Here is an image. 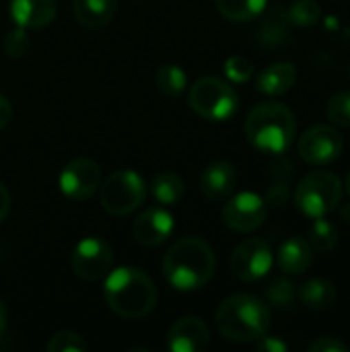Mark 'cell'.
<instances>
[{"mask_svg":"<svg viewBox=\"0 0 350 352\" xmlns=\"http://www.w3.org/2000/svg\"><path fill=\"white\" fill-rule=\"evenodd\" d=\"M217 258L212 248L200 237H184L175 241L163 258V276L175 291H198L206 287L215 274Z\"/></svg>","mask_w":350,"mask_h":352,"instance_id":"6da1fadb","label":"cell"},{"mask_svg":"<svg viewBox=\"0 0 350 352\" xmlns=\"http://www.w3.org/2000/svg\"><path fill=\"white\" fill-rule=\"evenodd\" d=\"M103 297L107 307L124 320H140L157 305V289L153 280L132 266H120L105 276Z\"/></svg>","mask_w":350,"mask_h":352,"instance_id":"7a4b0ae2","label":"cell"},{"mask_svg":"<svg viewBox=\"0 0 350 352\" xmlns=\"http://www.w3.org/2000/svg\"><path fill=\"white\" fill-rule=\"evenodd\" d=\"M215 324L219 334L237 344L256 342L270 328V309L254 295L227 297L215 311Z\"/></svg>","mask_w":350,"mask_h":352,"instance_id":"3957f363","label":"cell"},{"mask_svg":"<svg viewBox=\"0 0 350 352\" xmlns=\"http://www.w3.org/2000/svg\"><path fill=\"white\" fill-rule=\"evenodd\" d=\"M295 113L276 101L258 103L245 118L248 142L268 155H283L295 138Z\"/></svg>","mask_w":350,"mask_h":352,"instance_id":"277c9868","label":"cell"},{"mask_svg":"<svg viewBox=\"0 0 350 352\" xmlns=\"http://www.w3.org/2000/svg\"><path fill=\"white\" fill-rule=\"evenodd\" d=\"M188 103L196 116L208 122H225L235 116L239 97L235 89L219 76L198 78L188 95Z\"/></svg>","mask_w":350,"mask_h":352,"instance_id":"5b68a950","label":"cell"},{"mask_svg":"<svg viewBox=\"0 0 350 352\" xmlns=\"http://www.w3.org/2000/svg\"><path fill=\"white\" fill-rule=\"evenodd\" d=\"M99 204L111 217L134 212L146 198V182L134 169H120L107 175L99 186Z\"/></svg>","mask_w":350,"mask_h":352,"instance_id":"8992f818","label":"cell"},{"mask_svg":"<svg viewBox=\"0 0 350 352\" xmlns=\"http://www.w3.org/2000/svg\"><path fill=\"white\" fill-rule=\"evenodd\" d=\"M342 202V184L332 171H311L307 173L295 192L297 208L309 217L320 219L330 214Z\"/></svg>","mask_w":350,"mask_h":352,"instance_id":"52a82bcc","label":"cell"},{"mask_svg":"<svg viewBox=\"0 0 350 352\" xmlns=\"http://www.w3.org/2000/svg\"><path fill=\"white\" fill-rule=\"evenodd\" d=\"M111 266L113 252L109 243L99 237H87L78 241L70 254V268L85 283H97L105 278Z\"/></svg>","mask_w":350,"mask_h":352,"instance_id":"ba28073f","label":"cell"},{"mask_svg":"<svg viewBox=\"0 0 350 352\" xmlns=\"http://www.w3.org/2000/svg\"><path fill=\"white\" fill-rule=\"evenodd\" d=\"M229 264H231V272L235 278L243 283H256L270 272L274 264V254L268 241L252 237V239L241 241L233 250Z\"/></svg>","mask_w":350,"mask_h":352,"instance_id":"9c48e42d","label":"cell"},{"mask_svg":"<svg viewBox=\"0 0 350 352\" xmlns=\"http://www.w3.org/2000/svg\"><path fill=\"white\" fill-rule=\"evenodd\" d=\"M60 192L70 200H87L101 186V169L93 159L78 157L64 165L58 179Z\"/></svg>","mask_w":350,"mask_h":352,"instance_id":"30bf717a","label":"cell"},{"mask_svg":"<svg viewBox=\"0 0 350 352\" xmlns=\"http://www.w3.org/2000/svg\"><path fill=\"white\" fill-rule=\"evenodd\" d=\"M268 214V202L256 192H241L233 196L223 208V221L237 233L256 231Z\"/></svg>","mask_w":350,"mask_h":352,"instance_id":"8fae6325","label":"cell"},{"mask_svg":"<svg viewBox=\"0 0 350 352\" xmlns=\"http://www.w3.org/2000/svg\"><path fill=\"white\" fill-rule=\"evenodd\" d=\"M342 153V138L336 128L318 124L303 132L299 140V155L309 165H328Z\"/></svg>","mask_w":350,"mask_h":352,"instance_id":"7c38bea8","label":"cell"},{"mask_svg":"<svg viewBox=\"0 0 350 352\" xmlns=\"http://www.w3.org/2000/svg\"><path fill=\"white\" fill-rule=\"evenodd\" d=\"M165 344L171 352H204L210 344V330L200 318L184 316L171 324Z\"/></svg>","mask_w":350,"mask_h":352,"instance_id":"4fadbf2b","label":"cell"},{"mask_svg":"<svg viewBox=\"0 0 350 352\" xmlns=\"http://www.w3.org/2000/svg\"><path fill=\"white\" fill-rule=\"evenodd\" d=\"M173 233V217L163 206H153L140 212L132 225V235L138 243L155 248L167 241V237Z\"/></svg>","mask_w":350,"mask_h":352,"instance_id":"5bb4252c","label":"cell"},{"mask_svg":"<svg viewBox=\"0 0 350 352\" xmlns=\"http://www.w3.org/2000/svg\"><path fill=\"white\" fill-rule=\"evenodd\" d=\"M56 0H10V16L17 27L43 29L56 19Z\"/></svg>","mask_w":350,"mask_h":352,"instance_id":"9a60e30c","label":"cell"},{"mask_svg":"<svg viewBox=\"0 0 350 352\" xmlns=\"http://www.w3.org/2000/svg\"><path fill=\"white\" fill-rule=\"evenodd\" d=\"M235 186H237V173L235 167L227 161L210 163L200 175V192L208 200H223L231 196Z\"/></svg>","mask_w":350,"mask_h":352,"instance_id":"2e32d148","label":"cell"},{"mask_svg":"<svg viewBox=\"0 0 350 352\" xmlns=\"http://www.w3.org/2000/svg\"><path fill=\"white\" fill-rule=\"evenodd\" d=\"M297 80V68L291 62H276L270 64L268 68H264L258 78H256V87L260 93L276 97V95H285L293 89Z\"/></svg>","mask_w":350,"mask_h":352,"instance_id":"e0dca14e","label":"cell"},{"mask_svg":"<svg viewBox=\"0 0 350 352\" xmlns=\"http://www.w3.org/2000/svg\"><path fill=\"white\" fill-rule=\"evenodd\" d=\"M278 266L287 274H303L314 262V250L303 237H289L278 248Z\"/></svg>","mask_w":350,"mask_h":352,"instance_id":"ac0fdd59","label":"cell"},{"mask_svg":"<svg viewBox=\"0 0 350 352\" xmlns=\"http://www.w3.org/2000/svg\"><path fill=\"white\" fill-rule=\"evenodd\" d=\"M118 10V0H72V12L83 27L99 29L111 23Z\"/></svg>","mask_w":350,"mask_h":352,"instance_id":"d6986e66","label":"cell"},{"mask_svg":"<svg viewBox=\"0 0 350 352\" xmlns=\"http://www.w3.org/2000/svg\"><path fill=\"white\" fill-rule=\"evenodd\" d=\"M297 297L309 309H330L336 303V287L326 278H309L297 289Z\"/></svg>","mask_w":350,"mask_h":352,"instance_id":"ffe728a7","label":"cell"},{"mask_svg":"<svg viewBox=\"0 0 350 352\" xmlns=\"http://www.w3.org/2000/svg\"><path fill=\"white\" fill-rule=\"evenodd\" d=\"M151 194L161 206H173L184 198L186 184L175 171H159L151 179Z\"/></svg>","mask_w":350,"mask_h":352,"instance_id":"44dd1931","label":"cell"},{"mask_svg":"<svg viewBox=\"0 0 350 352\" xmlns=\"http://www.w3.org/2000/svg\"><path fill=\"white\" fill-rule=\"evenodd\" d=\"M215 4L225 19L235 23H245L262 14L266 10L268 0H215Z\"/></svg>","mask_w":350,"mask_h":352,"instance_id":"7402d4cb","label":"cell"},{"mask_svg":"<svg viewBox=\"0 0 350 352\" xmlns=\"http://www.w3.org/2000/svg\"><path fill=\"white\" fill-rule=\"evenodd\" d=\"M289 19L287 14L281 16V12H272L268 14L260 29H258V41L268 45V47H278L281 43H285L289 39Z\"/></svg>","mask_w":350,"mask_h":352,"instance_id":"603a6c76","label":"cell"},{"mask_svg":"<svg viewBox=\"0 0 350 352\" xmlns=\"http://www.w3.org/2000/svg\"><path fill=\"white\" fill-rule=\"evenodd\" d=\"M307 243L311 245L314 252H320V254L332 252L336 248V243H338L336 227L330 221H326L324 217L314 219V223L309 227V233H307Z\"/></svg>","mask_w":350,"mask_h":352,"instance_id":"cb8c5ba5","label":"cell"},{"mask_svg":"<svg viewBox=\"0 0 350 352\" xmlns=\"http://www.w3.org/2000/svg\"><path fill=\"white\" fill-rule=\"evenodd\" d=\"M155 82H157V89L167 95V97H177L184 93V89L188 87V76H186V70L175 66V64H165L157 70L155 74Z\"/></svg>","mask_w":350,"mask_h":352,"instance_id":"d4e9b609","label":"cell"},{"mask_svg":"<svg viewBox=\"0 0 350 352\" xmlns=\"http://www.w3.org/2000/svg\"><path fill=\"white\" fill-rule=\"evenodd\" d=\"M266 299L270 305L281 307V309H289L295 299H297V285L289 278H274L268 287H266Z\"/></svg>","mask_w":350,"mask_h":352,"instance_id":"484cf974","label":"cell"},{"mask_svg":"<svg viewBox=\"0 0 350 352\" xmlns=\"http://www.w3.org/2000/svg\"><path fill=\"white\" fill-rule=\"evenodd\" d=\"M322 16L318 0H295L287 10V19L295 27H314Z\"/></svg>","mask_w":350,"mask_h":352,"instance_id":"4316f807","label":"cell"},{"mask_svg":"<svg viewBox=\"0 0 350 352\" xmlns=\"http://www.w3.org/2000/svg\"><path fill=\"white\" fill-rule=\"evenodd\" d=\"M326 116L334 126L350 128V91H340L330 97L326 105Z\"/></svg>","mask_w":350,"mask_h":352,"instance_id":"83f0119b","label":"cell"},{"mask_svg":"<svg viewBox=\"0 0 350 352\" xmlns=\"http://www.w3.org/2000/svg\"><path fill=\"white\" fill-rule=\"evenodd\" d=\"M89 349L85 338L72 330H62V332H56L47 344H45V351L47 352H85Z\"/></svg>","mask_w":350,"mask_h":352,"instance_id":"f1b7e54d","label":"cell"},{"mask_svg":"<svg viewBox=\"0 0 350 352\" xmlns=\"http://www.w3.org/2000/svg\"><path fill=\"white\" fill-rule=\"evenodd\" d=\"M2 50L6 52L8 58H23L29 52V35L27 29L23 27H14L12 31H8L2 39Z\"/></svg>","mask_w":350,"mask_h":352,"instance_id":"f546056e","label":"cell"},{"mask_svg":"<svg viewBox=\"0 0 350 352\" xmlns=\"http://www.w3.org/2000/svg\"><path fill=\"white\" fill-rule=\"evenodd\" d=\"M225 74L233 82H245L254 74V64L243 56H231L225 62Z\"/></svg>","mask_w":350,"mask_h":352,"instance_id":"4dcf8cb0","label":"cell"},{"mask_svg":"<svg viewBox=\"0 0 350 352\" xmlns=\"http://www.w3.org/2000/svg\"><path fill=\"white\" fill-rule=\"evenodd\" d=\"M309 352H349V344H344L342 340L334 338V336H326V338H318L316 342H311L307 346Z\"/></svg>","mask_w":350,"mask_h":352,"instance_id":"1f68e13d","label":"cell"},{"mask_svg":"<svg viewBox=\"0 0 350 352\" xmlns=\"http://www.w3.org/2000/svg\"><path fill=\"white\" fill-rule=\"evenodd\" d=\"M256 351H260V352H287V351H289V346H287V342H283L281 338L264 334V336H260V338L256 340Z\"/></svg>","mask_w":350,"mask_h":352,"instance_id":"d6a6232c","label":"cell"},{"mask_svg":"<svg viewBox=\"0 0 350 352\" xmlns=\"http://www.w3.org/2000/svg\"><path fill=\"white\" fill-rule=\"evenodd\" d=\"M10 118H12V105L4 95H0V132L10 124Z\"/></svg>","mask_w":350,"mask_h":352,"instance_id":"836d02e7","label":"cell"},{"mask_svg":"<svg viewBox=\"0 0 350 352\" xmlns=\"http://www.w3.org/2000/svg\"><path fill=\"white\" fill-rule=\"evenodd\" d=\"M10 210V194L4 184H0V223L8 217Z\"/></svg>","mask_w":350,"mask_h":352,"instance_id":"e575fe53","label":"cell"},{"mask_svg":"<svg viewBox=\"0 0 350 352\" xmlns=\"http://www.w3.org/2000/svg\"><path fill=\"white\" fill-rule=\"evenodd\" d=\"M6 320H8V316H6V307H4V301L0 299V338L4 336V332H6Z\"/></svg>","mask_w":350,"mask_h":352,"instance_id":"d590c367","label":"cell"},{"mask_svg":"<svg viewBox=\"0 0 350 352\" xmlns=\"http://www.w3.org/2000/svg\"><path fill=\"white\" fill-rule=\"evenodd\" d=\"M340 214H342V219L350 223V204H344L342 208H340Z\"/></svg>","mask_w":350,"mask_h":352,"instance_id":"8d00e7d4","label":"cell"},{"mask_svg":"<svg viewBox=\"0 0 350 352\" xmlns=\"http://www.w3.org/2000/svg\"><path fill=\"white\" fill-rule=\"evenodd\" d=\"M347 192H349V196H350V173H349V177H347Z\"/></svg>","mask_w":350,"mask_h":352,"instance_id":"74e56055","label":"cell"}]
</instances>
